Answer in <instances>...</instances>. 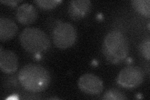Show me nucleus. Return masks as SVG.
<instances>
[{"label":"nucleus","mask_w":150,"mask_h":100,"mask_svg":"<svg viewBox=\"0 0 150 100\" xmlns=\"http://www.w3.org/2000/svg\"><path fill=\"white\" fill-rule=\"evenodd\" d=\"M129 47L128 39L118 30L110 31L105 36L102 52L106 59L112 64H118L127 58Z\"/></svg>","instance_id":"2"},{"label":"nucleus","mask_w":150,"mask_h":100,"mask_svg":"<svg viewBox=\"0 0 150 100\" xmlns=\"http://www.w3.org/2000/svg\"><path fill=\"white\" fill-rule=\"evenodd\" d=\"M18 31V27L15 21L5 17L0 18V40L5 42L15 37Z\"/></svg>","instance_id":"10"},{"label":"nucleus","mask_w":150,"mask_h":100,"mask_svg":"<svg viewBox=\"0 0 150 100\" xmlns=\"http://www.w3.org/2000/svg\"><path fill=\"white\" fill-rule=\"evenodd\" d=\"M91 6L90 0H73L68 6L69 15L74 21L81 20L90 13Z\"/></svg>","instance_id":"7"},{"label":"nucleus","mask_w":150,"mask_h":100,"mask_svg":"<svg viewBox=\"0 0 150 100\" xmlns=\"http://www.w3.org/2000/svg\"><path fill=\"white\" fill-rule=\"evenodd\" d=\"M16 18L18 21L22 25H29L36 20L38 11L33 5L30 3H24L17 8Z\"/></svg>","instance_id":"9"},{"label":"nucleus","mask_w":150,"mask_h":100,"mask_svg":"<svg viewBox=\"0 0 150 100\" xmlns=\"http://www.w3.org/2000/svg\"><path fill=\"white\" fill-rule=\"evenodd\" d=\"M62 2L61 0H36L35 3L43 9H51L57 6Z\"/></svg>","instance_id":"13"},{"label":"nucleus","mask_w":150,"mask_h":100,"mask_svg":"<svg viewBox=\"0 0 150 100\" xmlns=\"http://www.w3.org/2000/svg\"><path fill=\"white\" fill-rule=\"evenodd\" d=\"M51 79L49 71L38 64H28L23 66L18 73V80L22 87L31 93L45 91L49 87Z\"/></svg>","instance_id":"1"},{"label":"nucleus","mask_w":150,"mask_h":100,"mask_svg":"<svg viewBox=\"0 0 150 100\" xmlns=\"http://www.w3.org/2000/svg\"><path fill=\"white\" fill-rule=\"evenodd\" d=\"M18 68V56L11 50L0 49V69L6 74L15 73Z\"/></svg>","instance_id":"8"},{"label":"nucleus","mask_w":150,"mask_h":100,"mask_svg":"<svg viewBox=\"0 0 150 100\" xmlns=\"http://www.w3.org/2000/svg\"><path fill=\"white\" fill-rule=\"evenodd\" d=\"M140 53L148 61L150 59V40L149 38L144 40L139 46Z\"/></svg>","instance_id":"14"},{"label":"nucleus","mask_w":150,"mask_h":100,"mask_svg":"<svg viewBox=\"0 0 150 100\" xmlns=\"http://www.w3.org/2000/svg\"><path fill=\"white\" fill-rule=\"evenodd\" d=\"M131 5L141 15L148 18L150 17L149 0H133L131 1Z\"/></svg>","instance_id":"11"},{"label":"nucleus","mask_w":150,"mask_h":100,"mask_svg":"<svg viewBox=\"0 0 150 100\" xmlns=\"http://www.w3.org/2000/svg\"><path fill=\"white\" fill-rule=\"evenodd\" d=\"M144 72L137 66H128L122 69L117 77V83L125 88H135L144 81Z\"/></svg>","instance_id":"5"},{"label":"nucleus","mask_w":150,"mask_h":100,"mask_svg":"<svg viewBox=\"0 0 150 100\" xmlns=\"http://www.w3.org/2000/svg\"><path fill=\"white\" fill-rule=\"evenodd\" d=\"M103 99L106 100H124L127 99L128 98L126 95L120 90L112 88L105 92L103 97Z\"/></svg>","instance_id":"12"},{"label":"nucleus","mask_w":150,"mask_h":100,"mask_svg":"<svg viewBox=\"0 0 150 100\" xmlns=\"http://www.w3.org/2000/svg\"><path fill=\"white\" fill-rule=\"evenodd\" d=\"M21 45L30 53H41L49 49L51 42L48 36L40 28L28 27L20 35Z\"/></svg>","instance_id":"3"},{"label":"nucleus","mask_w":150,"mask_h":100,"mask_svg":"<svg viewBox=\"0 0 150 100\" xmlns=\"http://www.w3.org/2000/svg\"><path fill=\"white\" fill-rule=\"evenodd\" d=\"M78 86L82 92L91 95L99 94L103 90V83L101 79L91 73L84 74L80 77L78 79Z\"/></svg>","instance_id":"6"},{"label":"nucleus","mask_w":150,"mask_h":100,"mask_svg":"<svg viewBox=\"0 0 150 100\" xmlns=\"http://www.w3.org/2000/svg\"><path fill=\"white\" fill-rule=\"evenodd\" d=\"M77 31L74 26L68 22L60 23L53 31V40L54 45L59 49L71 47L77 40Z\"/></svg>","instance_id":"4"},{"label":"nucleus","mask_w":150,"mask_h":100,"mask_svg":"<svg viewBox=\"0 0 150 100\" xmlns=\"http://www.w3.org/2000/svg\"><path fill=\"white\" fill-rule=\"evenodd\" d=\"M20 2V1H16V0H15H15H12V1H3V0H1V3H3L7 6H11V7L16 6L17 5V4Z\"/></svg>","instance_id":"15"}]
</instances>
